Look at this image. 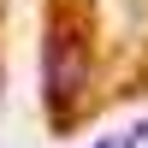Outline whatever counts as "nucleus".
<instances>
[{"mask_svg": "<svg viewBox=\"0 0 148 148\" xmlns=\"http://www.w3.org/2000/svg\"><path fill=\"white\" fill-rule=\"evenodd\" d=\"M95 148H113V142H95Z\"/></svg>", "mask_w": 148, "mask_h": 148, "instance_id": "nucleus-3", "label": "nucleus"}, {"mask_svg": "<svg viewBox=\"0 0 148 148\" xmlns=\"http://www.w3.org/2000/svg\"><path fill=\"white\" fill-rule=\"evenodd\" d=\"M113 148H148V119H142V125H130V130H125Z\"/></svg>", "mask_w": 148, "mask_h": 148, "instance_id": "nucleus-2", "label": "nucleus"}, {"mask_svg": "<svg viewBox=\"0 0 148 148\" xmlns=\"http://www.w3.org/2000/svg\"><path fill=\"white\" fill-rule=\"evenodd\" d=\"M89 77H95V47H89V30L77 18H59L42 42V95H47V113L53 125H71L89 95Z\"/></svg>", "mask_w": 148, "mask_h": 148, "instance_id": "nucleus-1", "label": "nucleus"}]
</instances>
